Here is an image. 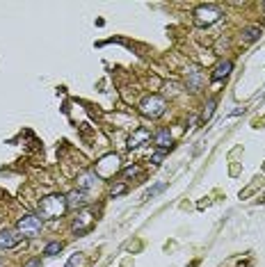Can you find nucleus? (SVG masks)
I'll list each match as a JSON object with an SVG mask.
<instances>
[{
  "mask_svg": "<svg viewBox=\"0 0 265 267\" xmlns=\"http://www.w3.org/2000/svg\"><path fill=\"white\" fill-rule=\"evenodd\" d=\"M80 261H82V258H80V256L76 254V256H73V258H71V261L66 263V267H76V265H80Z\"/></svg>",
  "mask_w": 265,
  "mask_h": 267,
  "instance_id": "21",
  "label": "nucleus"
},
{
  "mask_svg": "<svg viewBox=\"0 0 265 267\" xmlns=\"http://www.w3.org/2000/svg\"><path fill=\"white\" fill-rule=\"evenodd\" d=\"M26 267H39V258H34V261H30Z\"/></svg>",
  "mask_w": 265,
  "mask_h": 267,
  "instance_id": "22",
  "label": "nucleus"
},
{
  "mask_svg": "<svg viewBox=\"0 0 265 267\" xmlns=\"http://www.w3.org/2000/svg\"><path fill=\"white\" fill-rule=\"evenodd\" d=\"M66 210H69L66 196H62V194H48L39 201V215L48 217V219H60Z\"/></svg>",
  "mask_w": 265,
  "mask_h": 267,
  "instance_id": "1",
  "label": "nucleus"
},
{
  "mask_svg": "<svg viewBox=\"0 0 265 267\" xmlns=\"http://www.w3.org/2000/svg\"><path fill=\"white\" fill-rule=\"evenodd\" d=\"M94 171H96L99 178H112V176L119 171V158H117V155H106V158L96 165Z\"/></svg>",
  "mask_w": 265,
  "mask_h": 267,
  "instance_id": "6",
  "label": "nucleus"
},
{
  "mask_svg": "<svg viewBox=\"0 0 265 267\" xmlns=\"http://www.w3.org/2000/svg\"><path fill=\"white\" fill-rule=\"evenodd\" d=\"M201 82H204V73H201L197 67L187 69V89L197 92V89H201Z\"/></svg>",
  "mask_w": 265,
  "mask_h": 267,
  "instance_id": "11",
  "label": "nucleus"
},
{
  "mask_svg": "<svg viewBox=\"0 0 265 267\" xmlns=\"http://www.w3.org/2000/svg\"><path fill=\"white\" fill-rule=\"evenodd\" d=\"M87 192L82 190H73L71 194H66V206L71 208V210H78V208H85L87 206Z\"/></svg>",
  "mask_w": 265,
  "mask_h": 267,
  "instance_id": "9",
  "label": "nucleus"
},
{
  "mask_svg": "<svg viewBox=\"0 0 265 267\" xmlns=\"http://www.w3.org/2000/svg\"><path fill=\"white\" fill-rule=\"evenodd\" d=\"M261 34H263V30H261L259 25H249L242 30V44H254L256 39H261Z\"/></svg>",
  "mask_w": 265,
  "mask_h": 267,
  "instance_id": "14",
  "label": "nucleus"
},
{
  "mask_svg": "<svg viewBox=\"0 0 265 267\" xmlns=\"http://www.w3.org/2000/svg\"><path fill=\"white\" fill-rule=\"evenodd\" d=\"M151 140V133L146 130V128H135L132 130V135L128 137V148H137V146H142V144H146V142Z\"/></svg>",
  "mask_w": 265,
  "mask_h": 267,
  "instance_id": "8",
  "label": "nucleus"
},
{
  "mask_svg": "<svg viewBox=\"0 0 265 267\" xmlns=\"http://www.w3.org/2000/svg\"><path fill=\"white\" fill-rule=\"evenodd\" d=\"M21 233L19 231H14V228H5V231H0V249H16L21 244Z\"/></svg>",
  "mask_w": 265,
  "mask_h": 267,
  "instance_id": "7",
  "label": "nucleus"
},
{
  "mask_svg": "<svg viewBox=\"0 0 265 267\" xmlns=\"http://www.w3.org/2000/svg\"><path fill=\"white\" fill-rule=\"evenodd\" d=\"M124 192H126V185H117V187H112L110 194H112V196H119V194H124Z\"/></svg>",
  "mask_w": 265,
  "mask_h": 267,
  "instance_id": "20",
  "label": "nucleus"
},
{
  "mask_svg": "<svg viewBox=\"0 0 265 267\" xmlns=\"http://www.w3.org/2000/svg\"><path fill=\"white\" fill-rule=\"evenodd\" d=\"M16 231L21 233V238H37L41 233V217L37 215H23L16 224Z\"/></svg>",
  "mask_w": 265,
  "mask_h": 267,
  "instance_id": "4",
  "label": "nucleus"
},
{
  "mask_svg": "<svg viewBox=\"0 0 265 267\" xmlns=\"http://www.w3.org/2000/svg\"><path fill=\"white\" fill-rule=\"evenodd\" d=\"M139 112L149 117V119H160L167 112V100L162 96H158V94H151V96H146L139 103Z\"/></svg>",
  "mask_w": 265,
  "mask_h": 267,
  "instance_id": "2",
  "label": "nucleus"
},
{
  "mask_svg": "<svg viewBox=\"0 0 265 267\" xmlns=\"http://www.w3.org/2000/svg\"><path fill=\"white\" fill-rule=\"evenodd\" d=\"M99 185V176H96V171H87V174H82L78 178V190H82V192H87V190H92V187Z\"/></svg>",
  "mask_w": 265,
  "mask_h": 267,
  "instance_id": "12",
  "label": "nucleus"
},
{
  "mask_svg": "<svg viewBox=\"0 0 265 267\" xmlns=\"http://www.w3.org/2000/svg\"><path fill=\"white\" fill-rule=\"evenodd\" d=\"M0 263H2V258H0Z\"/></svg>",
  "mask_w": 265,
  "mask_h": 267,
  "instance_id": "23",
  "label": "nucleus"
},
{
  "mask_svg": "<svg viewBox=\"0 0 265 267\" xmlns=\"http://www.w3.org/2000/svg\"><path fill=\"white\" fill-rule=\"evenodd\" d=\"M162 190H165V185L160 183V185L151 187V190H146V192L142 194V199H144V201H149V199H151V196H156V194H158V192H162Z\"/></svg>",
  "mask_w": 265,
  "mask_h": 267,
  "instance_id": "17",
  "label": "nucleus"
},
{
  "mask_svg": "<svg viewBox=\"0 0 265 267\" xmlns=\"http://www.w3.org/2000/svg\"><path fill=\"white\" fill-rule=\"evenodd\" d=\"M153 142H156V146L160 151H167V148H172V133L167 128H160L158 133L153 135Z\"/></svg>",
  "mask_w": 265,
  "mask_h": 267,
  "instance_id": "10",
  "label": "nucleus"
},
{
  "mask_svg": "<svg viewBox=\"0 0 265 267\" xmlns=\"http://www.w3.org/2000/svg\"><path fill=\"white\" fill-rule=\"evenodd\" d=\"M231 69H233V62L231 60L219 62L217 67H215V71H212V80H222V78H226V75L231 73Z\"/></svg>",
  "mask_w": 265,
  "mask_h": 267,
  "instance_id": "13",
  "label": "nucleus"
},
{
  "mask_svg": "<svg viewBox=\"0 0 265 267\" xmlns=\"http://www.w3.org/2000/svg\"><path fill=\"white\" fill-rule=\"evenodd\" d=\"M142 174V169L137 167V165H132V167H126L124 169V178H135V176Z\"/></svg>",
  "mask_w": 265,
  "mask_h": 267,
  "instance_id": "18",
  "label": "nucleus"
},
{
  "mask_svg": "<svg viewBox=\"0 0 265 267\" xmlns=\"http://www.w3.org/2000/svg\"><path fill=\"white\" fill-rule=\"evenodd\" d=\"M215 107H217V103H215V100H208V103H206L204 105V112H201V121H211V117H212V112H215Z\"/></svg>",
  "mask_w": 265,
  "mask_h": 267,
  "instance_id": "16",
  "label": "nucleus"
},
{
  "mask_svg": "<svg viewBox=\"0 0 265 267\" xmlns=\"http://www.w3.org/2000/svg\"><path fill=\"white\" fill-rule=\"evenodd\" d=\"M162 158H165V151H158V153H153V155H151L153 165H160V162H162Z\"/></svg>",
  "mask_w": 265,
  "mask_h": 267,
  "instance_id": "19",
  "label": "nucleus"
},
{
  "mask_svg": "<svg viewBox=\"0 0 265 267\" xmlns=\"http://www.w3.org/2000/svg\"><path fill=\"white\" fill-rule=\"evenodd\" d=\"M94 221H96V213H92V210H80L78 215H76V219H73L71 228L76 235H82L87 233V231H92Z\"/></svg>",
  "mask_w": 265,
  "mask_h": 267,
  "instance_id": "5",
  "label": "nucleus"
},
{
  "mask_svg": "<svg viewBox=\"0 0 265 267\" xmlns=\"http://www.w3.org/2000/svg\"><path fill=\"white\" fill-rule=\"evenodd\" d=\"M222 19V9L217 5H201L194 9V23L199 27H208Z\"/></svg>",
  "mask_w": 265,
  "mask_h": 267,
  "instance_id": "3",
  "label": "nucleus"
},
{
  "mask_svg": "<svg viewBox=\"0 0 265 267\" xmlns=\"http://www.w3.org/2000/svg\"><path fill=\"white\" fill-rule=\"evenodd\" d=\"M62 251V242H48L46 249H44V256L46 258H53V256H57Z\"/></svg>",
  "mask_w": 265,
  "mask_h": 267,
  "instance_id": "15",
  "label": "nucleus"
}]
</instances>
